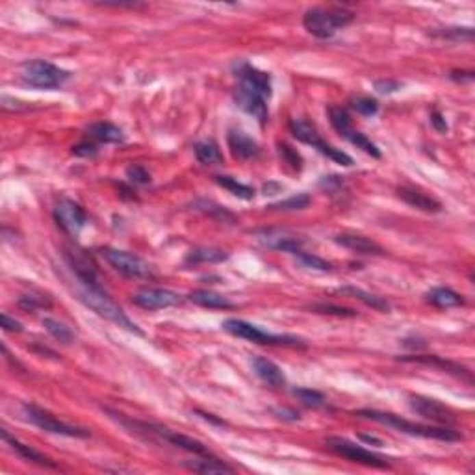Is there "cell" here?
Segmentation results:
<instances>
[{"instance_id": "1", "label": "cell", "mask_w": 475, "mask_h": 475, "mask_svg": "<svg viewBox=\"0 0 475 475\" xmlns=\"http://www.w3.org/2000/svg\"><path fill=\"white\" fill-rule=\"evenodd\" d=\"M356 416H362V418L372 419V422H377V424L380 425L392 427L395 431L405 433V435H411V437L433 438V440H442V442H459V440H463V435L459 431H455V429L414 424V422H409V419L401 418V416L392 414V412H380L374 411V409H364V411L356 412Z\"/></svg>"}, {"instance_id": "2", "label": "cell", "mask_w": 475, "mask_h": 475, "mask_svg": "<svg viewBox=\"0 0 475 475\" xmlns=\"http://www.w3.org/2000/svg\"><path fill=\"white\" fill-rule=\"evenodd\" d=\"M80 284V282H78ZM78 295H80V301H82L88 308L95 312L97 316L108 319L112 324H115L121 329L128 330V332H134V334L143 336V330L134 324L132 319L125 314V310L121 308L119 304L115 303L114 299L110 297L108 293L104 292L102 286H88L80 284L78 288Z\"/></svg>"}, {"instance_id": "3", "label": "cell", "mask_w": 475, "mask_h": 475, "mask_svg": "<svg viewBox=\"0 0 475 475\" xmlns=\"http://www.w3.org/2000/svg\"><path fill=\"white\" fill-rule=\"evenodd\" d=\"M355 21V13L343 8H310L303 15L304 30L314 38L330 39L338 30H342Z\"/></svg>"}, {"instance_id": "4", "label": "cell", "mask_w": 475, "mask_h": 475, "mask_svg": "<svg viewBox=\"0 0 475 475\" xmlns=\"http://www.w3.org/2000/svg\"><path fill=\"white\" fill-rule=\"evenodd\" d=\"M71 73L58 65L45 62V60H32L23 65V80L28 86L38 89H56L69 82Z\"/></svg>"}, {"instance_id": "5", "label": "cell", "mask_w": 475, "mask_h": 475, "mask_svg": "<svg viewBox=\"0 0 475 475\" xmlns=\"http://www.w3.org/2000/svg\"><path fill=\"white\" fill-rule=\"evenodd\" d=\"M223 329L227 330L228 334L238 336V338H243V340L253 343H264V345H304L303 340H299L295 336L271 334V332H266V330H262L256 325L243 321V319H236V317L225 319L223 321Z\"/></svg>"}, {"instance_id": "6", "label": "cell", "mask_w": 475, "mask_h": 475, "mask_svg": "<svg viewBox=\"0 0 475 475\" xmlns=\"http://www.w3.org/2000/svg\"><path fill=\"white\" fill-rule=\"evenodd\" d=\"M288 127H290V132H292L293 138L301 141V143L312 145L314 149H317V151L321 152L324 156H327V158H330L332 162H336V164L345 165V167L353 165V158H351L349 154H345L343 151H340V149H336V147L329 145L327 141L321 140V136L317 134V130L312 127L310 123H306L304 119H292Z\"/></svg>"}, {"instance_id": "7", "label": "cell", "mask_w": 475, "mask_h": 475, "mask_svg": "<svg viewBox=\"0 0 475 475\" xmlns=\"http://www.w3.org/2000/svg\"><path fill=\"white\" fill-rule=\"evenodd\" d=\"M23 412H25L26 419L34 424L36 427H39L41 431L52 433V435H60V437H69V438H88L89 431L88 429H82V427H76V425H69L58 419L54 414H51L49 411H45L41 406L34 405V403H25L23 405Z\"/></svg>"}, {"instance_id": "8", "label": "cell", "mask_w": 475, "mask_h": 475, "mask_svg": "<svg viewBox=\"0 0 475 475\" xmlns=\"http://www.w3.org/2000/svg\"><path fill=\"white\" fill-rule=\"evenodd\" d=\"M102 256L106 258V262L114 267L115 271L125 275L128 279H152L154 277L151 264L140 258L138 254L108 247L102 249Z\"/></svg>"}, {"instance_id": "9", "label": "cell", "mask_w": 475, "mask_h": 475, "mask_svg": "<svg viewBox=\"0 0 475 475\" xmlns=\"http://www.w3.org/2000/svg\"><path fill=\"white\" fill-rule=\"evenodd\" d=\"M327 446H329L334 453L343 456V459H349V461H353V463L364 464V466H369V468H388V466H390V463H388L387 459H382V456L375 455L372 451L364 450V448L356 446L355 442H351L348 438L330 437L327 438Z\"/></svg>"}, {"instance_id": "10", "label": "cell", "mask_w": 475, "mask_h": 475, "mask_svg": "<svg viewBox=\"0 0 475 475\" xmlns=\"http://www.w3.org/2000/svg\"><path fill=\"white\" fill-rule=\"evenodd\" d=\"M54 219L65 234L78 236L88 223L86 210L71 199H62L54 208Z\"/></svg>"}, {"instance_id": "11", "label": "cell", "mask_w": 475, "mask_h": 475, "mask_svg": "<svg viewBox=\"0 0 475 475\" xmlns=\"http://www.w3.org/2000/svg\"><path fill=\"white\" fill-rule=\"evenodd\" d=\"M409 405L416 414H419L422 418L435 422L440 425H453L456 424V414L451 411L450 406H446L438 400L433 398H425V395H411L409 398Z\"/></svg>"}, {"instance_id": "12", "label": "cell", "mask_w": 475, "mask_h": 475, "mask_svg": "<svg viewBox=\"0 0 475 475\" xmlns=\"http://www.w3.org/2000/svg\"><path fill=\"white\" fill-rule=\"evenodd\" d=\"M132 301L143 310H162L180 304L182 297L167 288H143L134 295Z\"/></svg>"}, {"instance_id": "13", "label": "cell", "mask_w": 475, "mask_h": 475, "mask_svg": "<svg viewBox=\"0 0 475 475\" xmlns=\"http://www.w3.org/2000/svg\"><path fill=\"white\" fill-rule=\"evenodd\" d=\"M236 75L240 78L241 88L249 89V91H253V93L264 97V99L271 97V76L267 73L256 69V67L245 64V62H240L236 65Z\"/></svg>"}, {"instance_id": "14", "label": "cell", "mask_w": 475, "mask_h": 475, "mask_svg": "<svg viewBox=\"0 0 475 475\" xmlns=\"http://www.w3.org/2000/svg\"><path fill=\"white\" fill-rule=\"evenodd\" d=\"M65 258L69 262L71 269L75 271L76 279H78L80 284L102 286L101 279H99V271H97L95 262L89 258L84 251H80V249H67Z\"/></svg>"}, {"instance_id": "15", "label": "cell", "mask_w": 475, "mask_h": 475, "mask_svg": "<svg viewBox=\"0 0 475 475\" xmlns=\"http://www.w3.org/2000/svg\"><path fill=\"white\" fill-rule=\"evenodd\" d=\"M145 427H149V429H151V433L158 435L160 438H164L165 442L173 443L175 448H180V450L188 451V453H193V455H197V456L210 455L208 448H206L203 442L195 440V438L186 437V435H180V433H177V431H171V429L162 427V425H145Z\"/></svg>"}, {"instance_id": "16", "label": "cell", "mask_w": 475, "mask_h": 475, "mask_svg": "<svg viewBox=\"0 0 475 475\" xmlns=\"http://www.w3.org/2000/svg\"><path fill=\"white\" fill-rule=\"evenodd\" d=\"M234 101L245 114L253 115L258 123L264 125L267 121V104L264 97L256 95L253 91H249V89L238 86L234 91Z\"/></svg>"}, {"instance_id": "17", "label": "cell", "mask_w": 475, "mask_h": 475, "mask_svg": "<svg viewBox=\"0 0 475 475\" xmlns=\"http://www.w3.org/2000/svg\"><path fill=\"white\" fill-rule=\"evenodd\" d=\"M258 240L269 249L275 251H284V253L297 254L303 251V240H299L297 236L288 234V232H280V230H264L260 232Z\"/></svg>"}, {"instance_id": "18", "label": "cell", "mask_w": 475, "mask_h": 475, "mask_svg": "<svg viewBox=\"0 0 475 475\" xmlns=\"http://www.w3.org/2000/svg\"><path fill=\"white\" fill-rule=\"evenodd\" d=\"M251 366H253V372L256 374V377H258L262 382H266L267 387L282 388L286 385L284 372H282L275 362L269 361V358L253 356V358H251Z\"/></svg>"}, {"instance_id": "19", "label": "cell", "mask_w": 475, "mask_h": 475, "mask_svg": "<svg viewBox=\"0 0 475 475\" xmlns=\"http://www.w3.org/2000/svg\"><path fill=\"white\" fill-rule=\"evenodd\" d=\"M230 152L234 154L238 160H254L260 156V145L253 138H249L247 134L241 130H230L227 136Z\"/></svg>"}, {"instance_id": "20", "label": "cell", "mask_w": 475, "mask_h": 475, "mask_svg": "<svg viewBox=\"0 0 475 475\" xmlns=\"http://www.w3.org/2000/svg\"><path fill=\"white\" fill-rule=\"evenodd\" d=\"M398 195H400V199H403L409 206H412V208L416 210H422V212H425V214H438V212H442V203L440 201H437L435 197L427 195V193H424V191L416 190V188H400L398 190Z\"/></svg>"}, {"instance_id": "21", "label": "cell", "mask_w": 475, "mask_h": 475, "mask_svg": "<svg viewBox=\"0 0 475 475\" xmlns=\"http://www.w3.org/2000/svg\"><path fill=\"white\" fill-rule=\"evenodd\" d=\"M2 438H4V442L10 443V448H12V450L15 451V453H17L21 459H25V461H28V463L39 464V466H43V468H58V464L52 463L49 456H45L43 453H39L38 450H34L32 446L23 443L21 440H17L15 437H12V435H10L6 429H2Z\"/></svg>"}, {"instance_id": "22", "label": "cell", "mask_w": 475, "mask_h": 475, "mask_svg": "<svg viewBox=\"0 0 475 475\" xmlns=\"http://www.w3.org/2000/svg\"><path fill=\"white\" fill-rule=\"evenodd\" d=\"M334 241L338 245L353 251V253L358 254H385V249L380 247L377 241H374L372 238H366V236L361 234H338L334 238Z\"/></svg>"}, {"instance_id": "23", "label": "cell", "mask_w": 475, "mask_h": 475, "mask_svg": "<svg viewBox=\"0 0 475 475\" xmlns=\"http://www.w3.org/2000/svg\"><path fill=\"white\" fill-rule=\"evenodd\" d=\"M191 303L204 306V308H214V310H227V308H236V304L225 295H219L216 292L208 290H195L190 293Z\"/></svg>"}, {"instance_id": "24", "label": "cell", "mask_w": 475, "mask_h": 475, "mask_svg": "<svg viewBox=\"0 0 475 475\" xmlns=\"http://www.w3.org/2000/svg\"><path fill=\"white\" fill-rule=\"evenodd\" d=\"M88 134L93 140L101 141V143H123L125 141L123 130L119 127H115L114 123H108V121H101V123L89 125Z\"/></svg>"}, {"instance_id": "25", "label": "cell", "mask_w": 475, "mask_h": 475, "mask_svg": "<svg viewBox=\"0 0 475 475\" xmlns=\"http://www.w3.org/2000/svg\"><path fill=\"white\" fill-rule=\"evenodd\" d=\"M427 303H431L437 308H455V306L464 304V299L455 290L446 288V286H438V288H433L431 292L427 293Z\"/></svg>"}, {"instance_id": "26", "label": "cell", "mask_w": 475, "mask_h": 475, "mask_svg": "<svg viewBox=\"0 0 475 475\" xmlns=\"http://www.w3.org/2000/svg\"><path fill=\"white\" fill-rule=\"evenodd\" d=\"M186 466L197 472V474H234L232 466H228L227 463H223V461L212 455H204L203 459L188 463Z\"/></svg>"}, {"instance_id": "27", "label": "cell", "mask_w": 475, "mask_h": 475, "mask_svg": "<svg viewBox=\"0 0 475 475\" xmlns=\"http://www.w3.org/2000/svg\"><path fill=\"white\" fill-rule=\"evenodd\" d=\"M338 292L343 293V295H351V297L358 299V301H362L366 306H372L374 310H379V312L390 310V304H388L385 299L379 297V295H374V293L364 292L362 288H355V286H343V288H340Z\"/></svg>"}, {"instance_id": "28", "label": "cell", "mask_w": 475, "mask_h": 475, "mask_svg": "<svg viewBox=\"0 0 475 475\" xmlns=\"http://www.w3.org/2000/svg\"><path fill=\"white\" fill-rule=\"evenodd\" d=\"M228 258V254L221 249L214 247H197L188 253L186 256V264H219Z\"/></svg>"}, {"instance_id": "29", "label": "cell", "mask_w": 475, "mask_h": 475, "mask_svg": "<svg viewBox=\"0 0 475 475\" xmlns=\"http://www.w3.org/2000/svg\"><path fill=\"white\" fill-rule=\"evenodd\" d=\"M403 361L422 362V364H429V366H438L442 367V369H446V372H450V374H455L456 377H468V379H472V374H470L466 367L459 366L455 362L442 361V358H438V356H409V358H403Z\"/></svg>"}, {"instance_id": "30", "label": "cell", "mask_w": 475, "mask_h": 475, "mask_svg": "<svg viewBox=\"0 0 475 475\" xmlns=\"http://www.w3.org/2000/svg\"><path fill=\"white\" fill-rule=\"evenodd\" d=\"M195 156L203 165H217L223 162V154L214 141H201L195 145Z\"/></svg>"}, {"instance_id": "31", "label": "cell", "mask_w": 475, "mask_h": 475, "mask_svg": "<svg viewBox=\"0 0 475 475\" xmlns=\"http://www.w3.org/2000/svg\"><path fill=\"white\" fill-rule=\"evenodd\" d=\"M43 327L52 338H56L58 342L65 343V345H69V343H73V340H75V332H73L65 324L54 319V317H45Z\"/></svg>"}, {"instance_id": "32", "label": "cell", "mask_w": 475, "mask_h": 475, "mask_svg": "<svg viewBox=\"0 0 475 475\" xmlns=\"http://www.w3.org/2000/svg\"><path fill=\"white\" fill-rule=\"evenodd\" d=\"M329 119L336 132L340 134V136H343V138L353 130V127H351V115H349L348 110L342 108V106H330Z\"/></svg>"}, {"instance_id": "33", "label": "cell", "mask_w": 475, "mask_h": 475, "mask_svg": "<svg viewBox=\"0 0 475 475\" xmlns=\"http://www.w3.org/2000/svg\"><path fill=\"white\" fill-rule=\"evenodd\" d=\"M216 182L219 184L221 188H225V190L230 191L232 195L243 199V201H251V199L254 197V190L251 188V186L238 182V180H236V178H232V177H216Z\"/></svg>"}, {"instance_id": "34", "label": "cell", "mask_w": 475, "mask_h": 475, "mask_svg": "<svg viewBox=\"0 0 475 475\" xmlns=\"http://www.w3.org/2000/svg\"><path fill=\"white\" fill-rule=\"evenodd\" d=\"M310 203H312L310 195H306V193H299V195L290 197V199H286V201L271 204L269 208L280 210V212H295V210H304Z\"/></svg>"}, {"instance_id": "35", "label": "cell", "mask_w": 475, "mask_h": 475, "mask_svg": "<svg viewBox=\"0 0 475 475\" xmlns=\"http://www.w3.org/2000/svg\"><path fill=\"white\" fill-rule=\"evenodd\" d=\"M345 140L351 141L353 145H356L358 149H362V151L366 152V154H369L372 158H380V151L379 147L375 145L374 141L367 140L366 136L362 132H356V130H351V132L345 136Z\"/></svg>"}, {"instance_id": "36", "label": "cell", "mask_w": 475, "mask_h": 475, "mask_svg": "<svg viewBox=\"0 0 475 475\" xmlns=\"http://www.w3.org/2000/svg\"><path fill=\"white\" fill-rule=\"evenodd\" d=\"M293 395H295L303 405L312 406V409L321 406L325 403L324 393L317 392V390H312V388H295V390H293Z\"/></svg>"}, {"instance_id": "37", "label": "cell", "mask_w": 475, "mask_h": 475, "mask_svg": "<svg viewBox=\"0 0 475 475\" xmlns=\"http://www.w3.org/2000/svg\"><path fill=\"white\" fill-rule=\"evenodd\" d=\"M433 36L443 39H455V41H472L474 39V30L472 28H459V26H451V28H440L435 30Z\"/></svg>"}, {"instance_id": "38", "label": "cell", "mask_w": 475, "mask_h": 475, "mask_svg": "<svg viewBox=\"0 0 475 475\" xmlns=\"http://www.w3.org/2000/svg\"><path fill=\"white\" fill-rule=\"evenodd\" d=\"M351 106H353V110H356L358 114L367 115V117H372V115H375L379 112V104H377V101L372 99V97H356V99L351 101Z\"/></svg>"}, {"instance_id": "39", "label": "cell", "mask_w": 475, "mask_h": 475, "mask_svg": "<svg viewBox=\"0 0 475 475\" xmlns=\"http://www.w3.org/2000/svg\"><path fill=\"white\" fill-rule=\"evenodd\" d=\"M312 310L319 312V314H330V316H342V317H355L356 312L351 310V308H345V306H338V304H329V303H319L312 306Z\"/></svg>"}, {"instance_id": "40", "label": "cell", "mask_w": 475, "mask_h": 475, "mask_svg": "<svg viewBox=\"0 0 475 475\" xmlns=\"http://www.w3.org/2000/svg\"><path fill=\"white\" fill-rule=\"evenodd\" d=\"M127 178L136 186H145V184L151 182V173L147 171L143 165L134 164L127 167Z\"/></svg>"}, {"instance_id": "41", "label": "cell", "mask_w": 475, "mask_h": 475, "mask_svg": "<svg viewBox=\"0 0 475 475\" xmlns=\"http://www.w3.org/2000/svg\"><path fill=\"white\" fill-rule=\"evenodd\" d=\"M279 154L280 158L284 160L286 164L292 165L293 169H301L303 167V158H301V154H299L293 147H290L288 143H279Z\"/></svg>"}, {"instance_id": "42", "label": "cell", "mask_w": 475, "mask_h": 475, "mask_svg": "<svg viewBox=\"0 0 475 475\" xmlns=\"http://www.w3.org/2000/svg\"><path fill=\"white\" fill-rule=\"evenodd\" d=\"M297 258L303 262L304 266L310 267V269H317V271H330V264L329 262H325L324 258H319V256H316V254H310V253H297Z\"/></svg>"}, {"instance_id": "43", "label": "cell", "mask_w": 475, "mask_h": 475, "mask_svg": "<svg viewBox=\"0 0 475 475\" xmlns=\"http://www.w3.org/2000/svg\"><path fill=\"white\" fill-rule=\"evenodd\" d=\"M19 306L26 312H36L38 308L49 306V301H47V299L36 297V295H25V297L19 299Z\"/></svg>"}, {"instance_id": "44", "label": "cell", "mask_w": 475, "mask_h": 475, "mask_svg": "<svg viewBox=\"0 0 475 475\" xmlns=\"http://www.w3.org/2000/svg\"><path fill=\"white\" fill-rule=\"evenodd\" d=\"M73 154L80 156V158H95L99 154V147L95 143L84 141V143H78V145L73 147Z\"/></svg>"}, {"instance_id": "45", "label": "cell", "mask_w": 475, "mask_h": 475, "mask_svg": "<svg viewBox=\"0 0 475 475\" xmlns=\"http://www.w3.org/2000/svg\"><path fill=\"white\" fill-rule=\"evenodd\" d=\"M374 88L377 93L390 95V93H395L398 89H401V84L395 82V80H377V82L374 84Z\"/></svg>"}, {"instance_id": "46", "label": "cell", "mask_w": 475, "mask_h": 475, "mask_svg": "<svg viewBox=\"0 0 475 475\" xmlns=\"http://www.w3.org/2000/svg\"><path fill=\"white\" fill-rule=\"evenodd\" d=\"M0 324H2V329L8 330V332H21V330H23V325H21L15 317L8 316L6 312L0 314Z\"/></svg>"}, {"instance_id": "47", "label": "cell", "mask_w": 475, "mask_h": 475, "mask_svg": "<svg viewBox=\"0 0 475 475\" xmlns=\"http://www.w3.org/2000/svg\"><path fill=\"white\" fill-rule=\"evenodd\" d=\"M431 125L435 128H437L438 132L443 134L448 132V123H446V119H443V115L438 112V110H433L431 114Z\"/></svg>"}, {"instance_id": "48", "label": "cell", "mask_w": 475, "mask_h": 475, "mask_svg": "<svg viewBox=\"0 0 475 475\" xmlns=\"http://www.w3.org/2000/svg\"><path fill=\"white\" fill-rule=\"evenodd\" d=\"M451 78L456 80V82H472L474 80V73L472 71H468V73L466 71H453Z\"/></svg>"}, {"instance_id": "49", "label": "cell", "mask_w": 475, "mask_h": 475, "mask_svg": "<svg viewBox=\"0 0 475 475\" xmlns=\"http://www.w3.org/2000/svg\"><path fill=\"white\" fill-rule=\"evenodd\" d=\"M101 6H104V8H140L141 4H138V2H99Z\"/></svg>"}, {"instance_id": "50", "label": "cell", "mask_w": 475, "mask_h": 475, "mask_svg": "<svg viewBox=\"0 0 475 475\" xmlns=\"http://www.w3.org/2000/svg\"><path fill=\"white\" fill-rule=\"evenodd\" d=\"M197 414L201 416L203 419H206V422H210V424H214V425H219V427H225V422L223 419H219V418H216L214 414H208V412H203V411H197Z\"/></svg>"}, {"instance_id": "51", "label": "cell", "mask_w": 475, "mask_h": 475, "mask_svg": "<svg viewBox=\"0 0 475 475\" xmlns=\"http://www.w3.org/2000/svg\"><path fill=\"white\" fill-rule=\"evenodd\" d=\"M275 412L279 414V418L292 419V422H297L299 419V414L295 411H286V409H279V411H275Z\"/></svg>"}, {"instance_id": "52", "label": "cell", "mask_w": 475, "mask_h": 475, "mask_svg": "<svg viewBox=\"0 0 475 475\" xmlns=\"http://www.w3.org/2000/svg\"><path fill=\"white\" fill-rule=\"evenodd\" d=\"M358 438L367 443H374V446H377V448H382V440H380V438L372 437V435H358Z\"/></svg>"}]
</instances>
